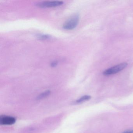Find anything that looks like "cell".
<instances>
[{
	"mask_svg": "<svg viewBox=\"0 0 133 133\" xmlns=\"http://www.w3.org/2000/svg\"><path fill=\"white\" fill-rule=\"evenodd\" d=\"M79 21V16L75 15L64 23L63 25V28L66 30H71L74 29L77 26Z\"/></svg>",
	"mask_w": 133,
	"mask_h": 133,
	"instance_id": "cell-1",
	"label": "cell"
},
{
	"mask_svg": "<svg viewBox=\"0 0 133 133\" xmlns=\"http://www.w3.org/2000/svg\"><path fill=\"white\" fill-rule=\"evenodd\" d=\"M127 66L128 64L126 63L119 64L107 69L103 71V74L105 75H109L117 74L123 70Z\"/></svg>",
	"mask_w": 133,
	"mask_h": 133,
	"instance_id": "cell-2",
	"label": "cell"
},
{
	"mask_svg": "<svg viewBox=\"0 0 133 133\" xmlns=\"http://www.w3.org/2000/svg\"><path fill=\"white\" fill-rule=\"evenodd\" d=\"M63 4V2L61 1H48L40 2L37 4V6L39 7L46 8L56 7L61 6Z\"/></svg>",
	"mask_w": 133,
	"mask_h": 133,
	"instance_id": "cell-3",
	"label": "cell"
},
{
	"mask_svg": "<svg viewBox=\"0 0 133 133\" xmlns=\"http://www.w3.org/2000/svg\"><path fill=\"white\" fill-rule=\"evenodd\" d=\"M16 121L15 118L8 116H2L0 117V123L3 125H11Z\"/></svg>",
	"mask_w": 133,
	"mask_h": 133,
	"instance_id": "cell-4",
	"label": "cell"
},
{
	"mask_svg": "<svg viewBox=\"0 0 133 133\" xmlns=\"http://www.w3.org/2000/svg\"><path fill=\"white\" fill-rule=\"evenodd\" d=\"M91 97L90 96L85 95L82 96L79 99L76 101V103H79L83 102L84 101H87L91 98Z\"/></svg>",
	"mask_w": 133,
	"mask_h": 133,
	"instance_id": "cell-5",
	"label": "cell"
},
{
	"mask_svg": "<svg viewBox=\"0 0 133 133\" xmlns=\"http://www.w3.org/2000/svg\"><path fill=\"white\" fill-rule=\"evenodd\" d=\"M50 94V91H46L44 92H43L41 95H39V96L37 97V99H42L46 97H47Z\"/></svg>",
	"mask_w": 133,
	"mask_h": 133,
	"instance_id": "cell-6",
	"label": "cell"
},
{
	"mask_svg": "<svg viewBox=\"0 0 133 133\" xmlns=\"http://www.w3.org/2000/svg\"><path fill=\"white\" fill-rule=\"evenodd\" d=\"M38 38L41 40H45L49 38L50 36L48 35H42L39 36Z\"/></svg>",
	"mask_w": 133,
	"mask_h": 133,
	"instance_id": "cell-7",
	"label": "cell"
},
{
	"mask_svg": "<svg viewBox=\"0 0 133 133\" xmlns=\"http://www.w3.org/2000/svg\"><path fill=\"white\" fill-rule=\"evenodd\" d=\"M57 64H58V62L57 61H53L51 63V66L52 67H55L57 66Z\"/></svg>",
	"mask_w": 133,
	"mask_h": 133,
	"instance_id": "cell-8",
	"label": "cell"
},
{
	"mask_svg": "<svg viewBox=\"0 0 133 133\" xmlns=\"http://www.w3.org/2000/svg\"><path fill=\"white\" fill-rule=\"evenodd\" d=\"M123 133H133V130H131L126 131Z\"/></svg>",
	"mask_w": 133,
	"mask_h": 133,
	"instance_id": "cell-9",
	"label": "cell"
}]
</instances>
